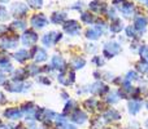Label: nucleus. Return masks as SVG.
Here are the masks:
<instances>
[{"mask_svg": "<svg viewBox=\"0 0 148 129\" xmlns=\"http://www.w3.org/2000/svg\"><path fill=\"white\" fill-rule=\"evenodd\" d=\"M8 17H9V16H8V12H7V9H5V7L0 5V21H5Z\"/></svg>", "mask_w": 148, "mask_h": 129, "instance_id": "36", "label": "nucleus"}, {"mask_svg": "<svg viewBox=\"0 0 148 129\" xmlns=\"http://www.w3.org/2000/svg\"><path fill=\"white\" fill-rule=\"evenodd\" d=\"M90 8H91L92 10H95V12H103V10L107 8V5H105V3L103 1V0H94V1L90 4Z\"/></svg>", "mask_w": 148, "mask_h": 129, "instance_id": "18", "label": "nucleus"}, {"mask_svg": "<svg viewBox=\"0 0 148 129\" xmlns=\"http://www.w3.org/2000/svg\"><path fill=\"white\" fill-rule=\"evenodd\" d=\"M57 80L60 81V83L62 84V85L68 86V85H72V84L75 81V74H74V71H62V72L59 74V76H57Z\"/></svg>", "mask_w": 148, "mask_h": 129, "instance_id": "3", "label": "nucleus"}, {"mask_svg": "<svg viewBox=\"0 0 148 129\" xmlns=\"http://www.w3.org/2000/svg\"><path fill=\"white\" fill-rule=\"evenodd\" d=\"M12 26H13V28H17V30H25L26 23L23 22V21L17 20V21H14V22L12 23Z\"/></svg>", "mask_w": 148, "mask_h": 129, "instance_id": "33", "label": "nucleus"}, {"mask_svg": "<svg viewBox=\"0 0 148 129\" xmlns=\"http://www.w3.org/2000/svg\"><path fill=\"white\" fill-rule=\"evenodd\" d=\"M121 52V44L117 43V41H108V43L104 44L103 47V54L107 58H113L117 54H120Z\"/></svg>", "mask_w": 148, "mask_h": 129, "instance_id": "1", "label": "nucleus"}, {"mask_svg": "<svg viewBox=\"0 0 148 129\" xmlns=\"http://www.w3.org/2000/svg\"><path fill=\"white\" fill-rule=\"evenodd\" d=\"M4 116L9 120H20L22 116V111L20 109H16V107H10L4 111Z\"/></svg>", "mask_w": 148, "mask_h": 129, "instance_id": "13", "label": "nucleus"}, {"mask_svg": "<svg viewBox=\"0 0 148 129\" xmlns=\"http://www.w3.org/2000/svg\"><path fill=\"white\" fill-rule=\"evenodd\" d=\"M18 44L17 38H1L0 39V48L3 49H13L16 48Z\"/></svg>", "mask_w": 148, "mask_h": 129, "instance_id": "11", "label": "nucleus"}, {"mask_svg": "<svg viewBox=\"0 0 148 129\" xmlns=\"http://www.w3.org/2000/svg\"><path fill=\"white\" fill-rule=\"evenodd\" d=\"M7 83V78L4 75H0V84H5Z\"/></svg>", "mask_w": 148, "mask_h": 129, "instance_id": "40", "label": "nucleus"}, {"mask_svg": "<svg viewBox=\"0 0 148 129\" xmlns=\"http://www.w3.org/2000/svg\"><path fill=\"white\" fill-rule=\"evenodd\" d=\"M136 32H138V31L134 28V26H127V27H126V34H127L129 38L136 39Z\"/></svg>", "mask_w": 148, "mask_h": 129, "instance_id": "32", "label": "nucleus"}, {"mask_svg": "<svg viewBox=\"0 0 148 129\" xmlns=\"http://www.w3.org/2000/svg\"><path fill=\"white\" fill-rule=\"evenodd\" d=\"M136 67H138V70L140 71L142 74H147L148 72V63L147 62H139V63L136 65Z\"/></svg>", "mask_w": 148, "mask_h": 129, "instance_id": "35", "label": "nucleus"}, {"mask_svg": "<svg viewBox=\"0 0 148 129\" xmlns=\"http://www.w3.org/2000/svg\"><path fill=\"white\" fill-rule=\"evenodd\" d=\"M51 21L55 23V25H59V23H64L65 21H66V14L62 12H56L53 13V16H52Z\"/></svg>", "mask_w": 148, "mask_h": 129, "instance_id": "20", "label": "nucleus"}, {"mask_svg": "<svg viewBox=\"0 0 148 129\" xmlns=\"http://www.w3.org/2000/svg\"><path fill=\"white\" fill-rule=\"evenodd\" d=\"M121 13L123 14V17H133L134 14V4H131V3H125V4L122 5V7L120 8Z\"/></svg>", "mask_w": 148, "mask_h": 129, "instance_id": "17", "label": "nucleus"}, {"mask_svg": "<svg viewBox=\"0 0 148 129\" xmlns=\"http://www.w3.org/2000/svg\"><path fill=\"white\" fill-rule=\"evenodd\" d=\"M64 31L70 36H77L81 32V26L75 20H70L64 23Z\"/></svg>", "mask_w": 148, "mask_h": 129, "instance_id": "4", "label": "nucleus"}, {"mask_svg": "<svg viewBox=\"0 0 148 129\" xmlns=\"http://www.w3.org/2000/svg\"><path fill=\"white\" fill-rule=\"evenodd\" d=\"M36 81L40 84H44V85H49V84H51V80H49L48 78H46V76H40L39 79H36Z\"/></svg>", "mask_w": 148, "mask_h": 129, "instance_id": "38", "label": "nucleus"}, {"mask_svg": "<svg viewBox=\"0 0 148 129\" xmlns=\"http://www.w3.org/2000/svg\"><path fill=\"white\" fill-rule=\"evenodd\" d=\"M104 118L105 119H108V120H120L121 119V114L116 109H109L107 112H105Z\"/></svg>", "mask_w": 148, "mask_h": 129, "instance_id": "21", "label": "nucleus"}, {"mask_svg": "<svg viewBox=\"0 0 148 129\" xmlns=\"http://www.w3.org/2000/svg\"><path fill=\"white\" fill-rule=\"evenodd\" d=\"M118 101H120V96H118L117 92H110L109 97H108V102L110 105H116Z\"/></svg>", "mask_w": 148, "mask_h": 129, "instance_id": "27", "label": "nucleus"}, {"mask_svg": "<svg viewBox=\"0 0 148 129\" xmlns=\"http://www.w3.org/2000/svg\"><path fill=\"white\" fill-rule=\"evenodd\" d=\"M109 28H110V31H112L113 34H118V32H121V30L123 28V25H122V22H121L120 18H117V20L113 21Z\"/></svg>", "mask_w": 148, "mask_h": 129, "instance_id": "22", "label": "nucleus"}, {"mask_svg": "<svg viewBox=\"0 0 148 129\" xmlns=\"http://www.w3.org/2000/svg\"><path fill=\"white\" fill-rule=\"evenodd\" d=\"M87 52H90V53H95V52L97 51V48L95 45H92V44H90V45H87Z\"/></svg>", "mask_w": 148, "mask_h": 129, "instance_id": "39", "label": "nucleus"}, {"mask_svg": "<svg viewBox=\"0 0 148 129\" xmlns=\"http://www.w3.org/2000/svg\"><path fill=\"white\" fill-rule=\"evenodd\" d=\"M142 106H143L142 101H139V99H131V101H129V103H127L129 112H130L131 115H136L142 110Z\"/></svg>", "mask_w": 148, "mask_h": 129, "instance_id": "15", "label": "nucleus"}, {"mask_svg": "<svg viewBox=\"0 0 148 129\" xmlns=\"http://www.w3.org/2000/svg\"><path fill=\"white\" fill-rule=\"evenodd\" d=\"M139 54H140L142 59L148 63V45H143L139 48Z\"/></svg>", "mask_w": 148, "mask_h": 129, "instance_id": "26", "label": "nucleus"}, {"mask_svg": "<svg viewBox=\"0 0 148 129\" xmlns=\"http://www.w3.org/2000/svg\"><path fill=\"white\" fill-rule=\"evenodd\" d=\"M92 62H94L95 65L97 66V67H100V66H103L105 63V61H104V58L103 57H99V56H96V57H94L92 58Z\"/></svg>", "mask_w": 148, "mask_h": 129, "instance_id": "37", "label": "nucleus"}, {"mask_svg": "<svg viewBox=\"0 0 148 129\" xmlns=\"http://www.w3.org/2000/svg\"><path fill=\"white\" fill-rule=\"evenodd\" d=\"M146 4H147V7H148V0H146Z\"/></svg>", "mask_w": 148, "mask_h": 129, "instance_id": "45", "label": "nucleus"}, {"mask_svg": "<svg viewBox=\"0 0 148 129\" xmlns=\"http://www.w3.org/2000/svg\"><path fill=\"white\" fill-rule=\"evenodd\" d=\"M10 71H13V66L10 65L9 62H7V63H0V72L7 74V72H10Z\"/></svg>", "mask_w": 148, "mask_h": 129, "instance_id": "30", "label": "nucleus"}, {"mask_svg": "<svg viewBox=\"0 0 148 129\" xmlns=\"http://www.w3.org/2000/svg\"><path fill=\"white\" fill-rule=\"evenodd\" d=\"M26 70H27V74L30 76H35V75H38V74L40 72L42 68H39L36 65H30V66H27V67H26Z\"/></svg>", "mask_w": 148, "mask_h": 129, "instance_id": "25", "label": "nucleus"}, {"mask_svg": "<svg viewBox=\"0 0 148 129\" xmlns=\"http://www.w3.org/2000/svg\"><path fill=\"white\" fill-rule=\"evenodd\" d=\"M108 91H109L108 86L104 85L103 83H100V81H96V83L91 84V85L88 86V92H91L92 94H99V96H103V94L107 93Z\"/></svg>", "mask_w": 148, "mask_h": 129, "instance_id": "9", "label": "nucleus"}, {"mask_svg": "<svg viewBox=\"0 0 148 129\" xmlns=\"http://www.w3.org/2000/svg\"><path fill=\"white\" fill-rule=\"evenodd\" d=\"M144 125H146V128H147V129H148V119H147V120H146V123H144Z\"/></svg>", "mask_w": 148, "mask_h": 129, "instance_id": "43", "label": "nucleus"}, {"mask_svg": "<svg viewBox=\"0 0 148 129\" xmlns=\"http://www.w3.org/2000/svg\"><path fill=\"white\" fill-rule=\"evenodd\" d=\"M146 106H147V110H148V101H147V103H146Z\"/></svg>", "mask_w": 148, "mask_h": 129, "instance_id": "44", "label": "nucleus"}, {"mask_svg": "<svg viewBox=\"0 0 148 129\" xmlns=\"http://www.w3.org/2000/svg\"><path fill=\"white\" fill-rule=\"evenodd\" d=\"M81 18L84 23H87V25H90V23L94 22V16L90 14V13H83V14L81 16Z\"/></svg>", "mask_w": 148, "mask_h": 129, "instance_id": "31", "label": "nucleus"}, {"mask_svg": "<svg viewBox=\"0 0 148 129\" xmlns=\"http://www.w3.org/2000/svg\"><path fill=\"white\" fill-rule=\"evenodd\" d=\"M27 5H25L23 3H14V4L12 5V14L14 16V17L20 18V17H23V16L27 13Z\"/></svg>", "mask_w": 148, "mask_h": 129, "instance_id": "8", "label": "nucleus"}, {"mask_svg": "<svg viewBox=\"0 0 148 129\" xmlns=\"http://www.w3.org/2000/svg\"><path fill=\"white\" fill-rule=\"evenodd\" d=\"M30 25L33 26L34 28L40 30V28H44L48 25V18L44 14H34L30 20Z\"/></svg>", "mask_w": 148, "mask_h": 129, "instance_id": "5", "label": "nucleus"}, {"mask_svg": "<svg viewBox=\"0 0 148 129\" xmlns=\"http://www.w3.org/2000/svg\"><path fill=\"white\" fill-rule=\"evenodd\" d=\"M21 41H22V44L25 47H31L38 41V35H36V32H34L33 30H27L22 34Z\"/></svg>", "mask_w": 148, "mask_h": 129, "instance_id": "6", "label": "nucleus"}, {"mask_svg": "<svg viewBox=\"0 0 148 129\" xmlns=\"http://www.w3.org/2000/svg\"><path fill=\"white\" fill-rule=\"evenodd\" d=\"M70 119H72L73 123H75V124H84V123L87 122V115L84 114L83 111H79V110H77V111H74L72 114V116H70Z\"/></svg>", "mask_w": 148, "mask_h": 129, "instance_id": "14", "label": "nucleus"}, {"mask_svg": "<svg viewBox=\"0 0 148 129\" xmlns=\"http://www.w3.org/2000/svg\"><path fill=\"white\" fill-rule=\"evenodd\" d=\"M14 59L17 62H20V63H23V62H26L29 58H30V53H29L26 49H18L17 52L14 53Z\"/></svg>", "mask_w": 148, "mask_h": 129, "instance_id": "16", "label": "nucleus"}, {"mask_svg": "<svg viewBox=\"0 0 148 129\" xmlns=\"http://www.w3.org/2000/svg\"><path fill=\"white\" fill-rule=\"evenodd\" d=\"M5 102V97H4V94L0 92V103H4Z\"/></svg>", "mask_w": 148, "mask_h": 129, "instance_id": "41", "label": "nucleus"}, {"mask_svg": "<svg viewBox=\"0 0 148 129\" xmlns=\"http://www.w3.org/2000/svg\"><path fill=\"white\" fill-rule=\"evenodd\" d=\"M29 76V74H27V70L26 68H17V71H14V80H18V81H21V80H23V79H26Z\"/></svg>", "mask_w": 148, "mask_h": 129, "instance_id": "24", "label": "nucleus"}, {"mask_svg": "<svg viewBox=\"0 0 148 129\" xmlns=\"http://www.w3.org/2000/svg\"><path fill=\"white\" fill-rule=\"evenodd\" d=\"M148 25V20L143 16H139L134 20V28H135L138 32H144Z\"/></svg>", "mask_w": 148, "mask_h": 129, "instance_id": "12", "label": "nucleus"}, {"mask_svg": "<svg viewBox=\"0 0 148 129\" xmlns=\"http://www.w3.org/2000/svg\"><path fill=\"white\" fill-rule=\"evenodd\" d=\"M70 65H72V67L74 70H81V68H83L84 65H86V59L82 58V57H75V58L72 59Z\"/></svg>", "mask_w": 148, "mask_h": 129, "instance_id": "19", "label": "nucleus"}, {"mask_svg": "<svg viewBox=\"0 0 148 129\" xmlns=\"http://www.w3.org/2000/svg\"><path fill=\"white\" fill-rule=\"evenodd\" d=\"M100 36H101V32H99L95 27L88 28V30L86 31V38L90 39V40H96V39H99Z\"/></svg>", "mask_w": 148, "mask_h": 129, "instance_id": "23", "label": "nucleus"}, {"mask_svg": "<svg viewBox=\"0 0 148 129\" xmlns=\"http://www.w3.org/2000/svg\"><path fill=\"white\" fill-rule=\"evenodd\" d=\"M30 56L33 57L34 61H35L36 63H42V62H44L47 58H48V54H47L46 49L40 48V47H34V49H33Z\"/></svg>", "mask_w": 148, "mask_h": 129, "instance_id": "7", "label": "nucleus"}, {"mask_svg": "<svg viewBox=\"0 0 148 129\" xmlns=\"http://www.w3.org/2000/svg\"><path fill=\"white\" fill-rule=\"evenodd\" d=\"M134 80H138V74L135 71H129L126 74V81H134Z\"/></svg>", "mask_w": 148, "mask_h": 129, "instance_id": "34", "label": "nucleus"}, {"mask_svg": "<svg viewBox=\"0 0 148 129\" xmlns=\"http://www.w3.org/2000/svg\"><path fill=\"white\" fill-rule=\"evenodd\" d=\"M62 38V34L59 31H49L42 38V43L46 48H51V47L56 45Z\"/></svg>", "mask_w": 148, "mask_h": 129, "instance_id": "2", "label": "nucleus"}, {"mask_svg": "<svg viewBox=\"0 0 148 129\" xmlns=\"http://www.w3.org/2000/svg\"><path fill=\"white\" fill-rule=\"evenodd\" d=\"M64 129H77L75 127H74V125H70V124H66L65 125V128Z\"/></svg>", "mask_w": 148, "mask_h": 129, "instance_id": "42", "label": "nucleus"}, {"mask_svg": "<svg viewBox=\"0 0 148 129\" xmlns=\"http://www.w3.org/2000/svg\"><path fill=\"white\" fill-rule=\"evenodd\" d=\"M74 112L77 111V102L75 101H72V99H69V102L66 103V106H65V112Z\"/></svg>", "mask_w": 148, "mask_h": 129, "instance_id": "29", "label": "nucleus"}, {"mask_svg": "<svg viewBox=\"0 0 148 129\" xmlns=\"http://www.w3.org/2000/svg\"><path fill=\"white\" fill-rule=\"evenodd\" d=\"M52 68H55V70H59L60 72H62V71L66 70V62H65V59L62 58L61 56H57V54H55L53 57H52Z\"/></svg>", "mask_w": 148, "mask_h": 129, "instance_id": "10", "label": "nucleus"}, {"mask_svg": "<svg viewBox=\"0 0 148 129\" xmlns=\"http://www.w3.org/2000/svg\"><path fill=\"white\" fill-rule=\"evenodd\" d=\"M27 5L31 8H35V9H38V8H42L43 7V0H27Z\"/></svg>", "mask_w": 148, "mask_h": 129, "instance_id": "28", "label": "nucleus"}]
</instances>
